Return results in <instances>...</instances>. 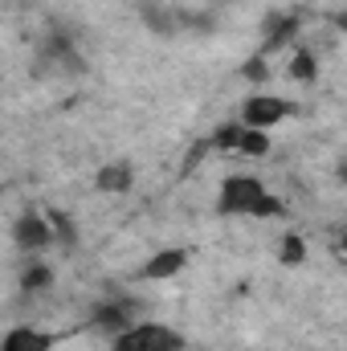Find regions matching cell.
Wrapping results in <instances>:
<instances>
[{"instance_id": "6da1fadb", "label": "cell", "mask_w": 347, "mask_h": 351, "mask_svg": "<svg viewBox=\"0 0 347 351\" xmlns=\"http://www.w3.org/2000/svg\"><path fill=\"white\" fill-rule=\"evenodd\" d=\"M106 351H188V339H184V331H176L168 323L139 319L135 327H127L123 335H115Z\"/></svg>"}, {"instance_id": "7a4b0ae2", "label": "cell", "mask_w": 347, "mask_h": 351, "mask_svg": "<svg viewBox=\"0 0 347 351\" xmlns=\"http://www.w3.org/2000/svg\"><path fill=\"white\" fill-rule=\"evenodd\" d=\"M265 180L254 172H229L221 180V192H217V213L221 217H250L254 204L265 196Z\"/></svg>"}, {"instance_id": "3957f363", "label": "cell", "mask_w": 347, "mask_h": 351, "mask_svg": "<svg viewBox=\"0 0 347 351\" xmlns=\"http://www.w3.org/2000/svg\"><path fill=\"white\" fill-rule=\"evenodd\" d=\"M298 106L290 102V98H282V94H270V90H258V94H250L246 102H241V110H237V119L246 123V127H258V131H274L278 123H286L290 114H294Z\"/></svg>"}, {"instance_id": "277c9868", "label": "cell", "mask_w": 347, "mask_h": 351, "mask_svg": "<svg viewBox=\"0 0 347 351\" xmlns=\"http://www.w3.org/2000/svg\"><path fill=\"white\" fill-rule=\"evenodd\" d=\"M12 245H16V254H25V258H37L41 250L58 245V237H53V225H49V213L25 208V213L12 221Z\"/></svg>"}, {"instance_id": "5b68a950", "label": "cell", "mask_w": 347, "mask_h": 351, "mask_svg": "<svg viewBox=\"0 0 347 351\" xmlns=\"http://www.w3.org/2000/svg\"><path fill=\"white\" fill-rule=\"evenodd\" d=\"M298 33H302V12H294V8L265 12V21H261V53H278V49L294 45Z\"/></svg>"}, {"instance_id": "8992f818", "label": "cell", "mask_w": 347, "mask_h": 351, "mask_svg": "<svg viewBox=\"0 0 347 351\" xmlns=\"http://www.w3.org/2000/svg\"><path fill=\"white\" fill-rule=\"evenodd\" d=\"M135 302L131 298H106V302H94L90 311V331H98L102 339H115L123 335L127 327H135Z\"/></svg>"}, {"instance_id": "52a82bcc", "label": "cell", "mask_w": 347, "mask_h": 351, "mask_svg": "<svg viewBox=\"0 0 347 351\" xmlns=\"http://www.w3.org/2000/svg\"><path fill=\"white\" fill-rule=\"evenodd\" d=\"M188 269V250H180V245H168V250H160V254H152L147 262L139 265V274L135 278H143V282H172Z\"/></svg>"}, {"instance_id": "ba28073f", "label": "cell", "mask_w": 347, "mask_h": 351, "mask_svg": "<svg viewBox=\"0 0 347 351\" xmlns=\"http://www.w3.org/2000/svg\"><path fill=\"white\" fill-rule=\"evenodd\" d=\"M58 343H62V335H58V331H45V327L25 323V327H12V331L4 335L0 351H53Z\"/></svg>"}, {"instance_id": "9c48e42d", "label": "cell", "mask_w": 347, "mask_h": 351, "mask_svg": "<svg viewBox=\"0 0 347 351\" xmlns=\"http://www.w3.org/2000/svg\"><path fill=\"white\" fill-rule=\"evenodd\" d=\"M139 21L152 37H176L180 33V8L164 4V0H143L139 4Z\"/></svg>"}, {"instance_id": "30bf717a", "label": "cell", "mask_w": 347, "mask_h": 351, "mask_svg": "<svg viewBox=\"0 0 347 351\" xmlns=\"http://www.w3.org/2000/svg\"><path fill=\"white\" fill-rule=\"evenodd\" d=\"M94 188H98L102 196H123V192L135 188V168H131L127 160H110V164H102V168L94 172Z\"/></svg>"}, {"instance_id": "8fae6325", "label": "cell", "mask_w": 347, "mask_h": 351, "mask_svg": "<svg viewBox=\"0 0 347 351\" xmlns=\"http://www.w3.org/2000/svg\"><path fill=\"white\" fill-rule=\"evenodd\" d=\"M53 282H58V274H53L49 262H41V254L37 258H25L21 274H16V286L25 294H45V290H53Z\"/></svg>"}, {"instance_id": "7c38bea8", "label": "cell", "mask_w": 347, "mask_h": 351, "mask_svg": "<svg viewBox=\"0 0 347 351\" xmlns=\"http://www.w3.org/2000/svg\"><path fill=\"white\" fill-rule=\"evenodd\" d=\"M286 74H290V82H298V86H315V78H319V53L307 49V45H294V53H290V62H286Z\"/></svg>"}, {"instance_id": "4fadbf2b", "label": "cell", "mask_w": 347, "mask_h": 351, "mask_svg": "<svg viewBox=\"0 0 347 351\" xmlns=\"http://www.w3.org/2000/svg\"><path fill=\"white\" fill-rule=\"evenodd\" d=\"M49 225H53V237H58V245H62V250H78L82 233H78V221H74L70 213L49 208Z\"/></svg>"}, {"instance_id": "5bb4252c", "label": "cell", "mask_w": 347, "mask_h": 351, "mask_svg": "<svg viewBox=\"0 0 347 351\" xmlns=\"http://www.w3.org/2000/svg\"><path fill=\"white\" fill-rule=\"evenodd\" d=\"M302 262H307V237L302 233H286L278 241V265L282 269H298Z\"/></svg>"}, {"instance_id": "9a60e30c", "label": "cell", "mask_w": 347, "mask_h": 351, "mask_svg": "<svg viewBox=\"0 0 347 351\" xmlns=\"http://www.w3.org/2000/svg\"><path fill=\"white\" fill-rule=\"evenodd\" d=\"M241 135H246V123H241V119L221 123V127L208 135V147H217V152H237V147H241Z\"/></svg>"}, {"instance_id": "2e32d148", "label": "cell", "mask_w": 347, "mask_h": 351, "mask_svg": "<svg viewBox=\"0 0 347 351\" xmlns=\"http://www.w3.org/2000/svg\"><path fill=\"white\" fill-rule=\"evenodd\" d=\"M270 152H274V143H270V131L246 127V135H241V147H237V156H246V160H265Z\"/></svg>"}, {"instance_id": "e0dca14e", "label": "cell", "mask_w": 347, "mask_h": 351, "mask_svg": "<svg viewBox=\"0 0 347 351\" xmlns=\"http://www.w3.org/2000/svg\"><path fill=\"white\" fill-rule=\"evenodd\" d=\"M237 74H241V82H250V86H265V82H270V53H261V49L250 53Z\"/></svg>"}, {"instance_id": "ac0fdd59", "label": "cell", "mask_w": 347, "mask_h": 351, "mask_svg": "<svg viewBox=\"0 0 347 351\" xmlns=\"http://www.w3.org/2000/svg\"><path fill=\"white\" fill-rule=\"evenodd\" d=\"M250 217H258V221H274V217H286V200L282 196H274V192H265L258 204H254V213Z\"/></svg>"}, {"instance_id": "d6986e66", "label": "cell", "mask_w": 347, "mask_h": 351, "mask_svg": "<svg viewBox=\"0 0 347 351\" xmlns=\"http://www.w3.org/2000/svg\"><path fill=\"white\" fill-rule=\"evenodd\" d=\"M335 250H339V254L347 258V225L339 229V233H335Z\"/></svg>"}, {"instance_id": "ffe728a7", "label": "cell", "mask_w": 347, "mask_h": 351, "mask_svg": "<svg viewBox=\"0 0 347 351\" xmlns=\"http://www.w3.org/2000/svg\"><path fill=\"white\" fill-rule=\"evenodd\" d=\"M335 180H339V184L347 188V160H339V168H335Z\"/></svg>"}, {"instance_id": "44dd1931", "label": "cell", "mask_w": 347, "mask_h": 351, "mask_svg": "<svg viewBox=\"0 0 347 351\" xmlns=\"http://www.w3.org/2000/svg\"><path fill=\"white\" fill-rule=\"evenodd\" d=\"M335 29H339V33H347V8L339 12V16H335Z\"/></svg>"}, {"instance_id": "7402d4cb", "label": "cell", "mask_w": 347, "mask_h": 351, "mask_svg": "<svg viewBox=\"0 0 347 351\" xmlns=\"http://www.w3.org/2000/svg\"><path fill=\"white\" fill-rule=\"evenodd\" d=\"M16 4H33V0H16Z\"/></svg>"}]
</instances>
